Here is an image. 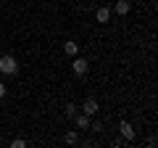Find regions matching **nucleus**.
I'll use <instances>...</instances> for the list:
<instances>
[{
    "label": "nucleus",
    "mask_w": 158,
    "mask_h": 148,
    "mask_svg": "<svg viewBox=\"0 0 158 148\" xmlns=\"http://www.w3.org/2000/svg\"><path fill=\"white\" fill-rule=\"evenodd\" d=\"M74 122H77V130H87V127L92 124V122H90V116H87L85 111H82V114H74Z\"/></svg>",
    "instance_id": "obj_4"
},
{
    "label": "nucleus",
    "mask_w": 158,
    "mask_h": 148,
    "mask_svg": "<svg viewBox=\"0 0 158 148\" xmlns=\"http://www.w3.org/2000/svg\"><path fill=\"white\" fill-rule=\"evenodd\" d=\"M0 72L6 74V77H16V72H19L16 58L13 56H0Z\"/></svg>",
    "instance_id": "obj_1"
},
{
    "label": "nucleus",
    "mask_w": 158,
    "mask_h": 148,
    "mask_svg": "<svg viewBox=\"0 0 158 148\" xmlns=\"http://www.w3.org/2000/svg\"><path fill=\"white\" fill-rule=\"evenodd\" d=\"M118 130H121L124 140H135V127H132L129 122H121V124H118Z\"/></svg>",
    "instance_id": "obj_5"
},
{
    "label": "nucleus",
    "mask_w": 158,
    "mask_h": 148,
    "mask_svg": "<svg viewBox=\"0 0 158 148\" xmlns=\"http://www.w3.org/2000/svg\"><path fill=\"white\" fill-rule=\"evenodd\" d=\"M74 114H77V103H69V106H66V116L74 119Z\"/></svg>",
    "instance_id": "obj_10"
},
{
    "label": "nucleus",
    "mask_w": 158,
    "mask_h": 148,
    "mask_svg": "<svg viewBox=\"0 0 158 148\" xmlns=\"http://www.w3.org/2000/svg\"><path fill=\"white\" fill-rule=\"evenodd\" d=\"M129 0H118V3H116V6H113V11H116L118 13V16H127V13H129Z\"/></svg>",
    "instance_id": "obj_6"
},
{
    "label": "nucleus",
    "mask_w": 158,
    "mask_h": 148,
    "mask_svg": "<svg viewBox=\"0 0 158 148\" xmlns=\"http://www.w3.org/2000/svg\"><path fill=\"white\" fill-rule=\"evenodd\" d=\"M63 143H66V146H77V143H79V135H77V132H66V137H63Z\"/></svg>",
    "instance_id": "obj_9"
},
{
    "label": "nucleus",
    "mask_w": 158,
    "mask_h": 148,
    "mask_svg": "<svg viewBox=\"0 0 158 148\" xmlns=\"http://www.w3.org/2000/svg\"><path fill=\"white\" fill-rule=\"evenodd\" d=\"M95 19L100 24H108V19H111V11H108V8H98L95 11Z\"/></svg>",
    "instance_id": "obj_7"
},
{
    "label": "nucleus",
    "mask_w": 158,
    "mask_h": 148,
    "mask_svg": "<svg viewBox=\"0 0 158 148\" xmlns=\"http://www.w3.org/2000/svg\"><path fill=\"white\" fill-rule=\"evenodd\" d=\"M63 50L69 53V56H79V45L74 40H69V42H63Z\"/></svg>",
    "instance_id": "obj_8"
},
{
    "label": "nucleus",
    "mask_w": 158,
    "mask_h": 148,
    "mask_svg": "<svg viewBox=\"0 0 158 148\" xmlns=\"http://www.w3.org/2000/svg\"><path fill=\"white\" fill-rule=\"evenodd\" d=\"M11 146H13V148H24V146H27V143H24V140H21V137H16V140H13V143H11Z\"/></svg>",
    "instance_id": "obj_11"
},
{
    "label": "nucleus",
    "mask_w": 158,
    "mask_h": 148,
    "mask_svg": "<svg viewBox=\"0 0 158 148\" xmlns=\"http://www.w3.org/2000/svg\"><path fill=\"white\" fill-rule=\"evenodd\" d=\"M82 111H85L87 116H95L98 111H100V106H98V101H95V98H87V101L82 103Z\"/></svg>",
    "instance_id": "obj_3"
},
{
    "label": "nucleus",
    "mask_w": 158,
    "mask_h": 148,
    "mask_svg": "<svg viewBox=\"0 0 158 148\" xmlns=\"http://www.w3.org/2000/svg\"><path fill=\"white\" fill-rule=\"evenodd\" d=\"M6 93H8V87H6V82H0V98H6Z\"/></svg>",
    "instance_id": "obj_12"
},
{
    "label": "nucleus",
    "mask_w": 158,
    "mask_h": 148,
    "mask_svg": "<svg viewBox=\"0 0 158 148\" xmlns=\"http://www.w3.org/2000/svg\"><path fill=\"white\" fill-rule=\"evenodd\" d=\"M71 69H74V74H77V77H85V74L90 72V63H87L82 56H74V63H71Z\"/></svg>",
    "instance_id": "obj_2"
}]
</instances>
